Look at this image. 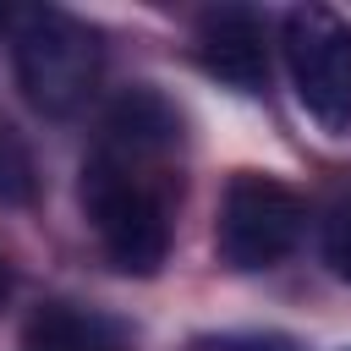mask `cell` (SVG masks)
Segmentation results:
<instances>
[{
  "label": "cell",
  "mask_w": 351,
  "mask_h": 351,
  "mask_svg": "<svg viewBox=\"0 0 351 351\" xmlns=\"http://www.w3.org/2000/svg\"><path fill=\"white\" fill-rule=\"evenodd\" d=\"M11 60H16L22 99L38 115H55V121L77 115L93 99L99 71H104V49H99L93 27L77 22L71 11H55V5H38V11L16 16Z\"/></svg>",
  "instance_id": "7a4b0ae2"
},
{
  "label": "cell",
  "mask_w": 351,
  "mask_h": 351,
  "mask_svg": "<svg viewBox=\"0 0 351 351\" xmlns=\"http://www.w3.org/2000/svg\"><path fill=\"white\" fill-rule=\"evenodd\" d=\"M324 263L351 280V197H340L329 214H324Z\"/></svg>",
  "instance_id": "ba28073f"
},
{
  "label": "cell",
  "mask_w": 351,
  "mask_h": 351,
  "mask_svg": "<svg viewBox=\"0 0 351 351\" xmlns=\"http://www.w3.org/2000/svg\"><path fill=\"white\" fill-rule=\"evenodd\" d=\"M285 71L302 110L329 132H351V22L329 5H291L280 22Z\"/></svg>",
  "instance_id": "3957f363"
},
{
  "label": "cell",
  "mask_w": 351,
  "mask_h": 351,
  "mask_svg": "<svg viewBox=\"0 0 351 351\" xmlns=\"http://www.w3.org/2000/svg\"><path fill=\"white\" fill-rule=\"evenodd\" d=\"M181 115L165 93L132 88L110 104L93 154L82 159V214L121 274H159L170 252V154Z\"/></svg>",
  "instance_id": "6da1fadb"
},
{
  "label": "cell",
  "mask_w": 351,
  "mask_h": 351,
  "mask_svg": "<svg viewBox=\"0 0 351 351\" xmlns=\"http://www.w3.org/2000/svg\"><path fill=\"white\" fill-rule=\"evenodd\" d=\"M0 302H5V269H0Z\"/></svg>",
  "instance_id": "30bf717a"
},
{
  "label": "cell",
  "mask_w": 351,
  "mask_h": 351,
  "mask_svg": "<svg viewBox=\"0 0 351 351\" xmlns=\"http://www.w3.org/2000/svg\"><path fill=\"white\" fill-rule=\"evenodd\" d=\"M302 230H307V203L285 181L258 176V170L230 176V186L219 197V225H214L219 263H230L241 274L274 269L280 258L296 252Z\"/></svg>",
  "instance_id": "277c9868"
},
{
  "label": "cell",
  "mask_w": 351,
  "mask_h": 351,
  "mask_svg": "<svg viewBox=\"0 0 351 351\" xmlns=\"http://www.w3.org/2000/svg\"><path fill=\"white\" fill-rule=\"evenodd\" d=\"M197 66L236 88V93H263L269 88V38H263V22L247 11V5H214L197 16Z\"/></svg>",
  "instance_id": "5b68a950"
},
{
  "label": "cell",
  "mask_w": 351,
  "mask_h": 351,
  "mask_svg": "<svg viewBox=\"0 0 351 351\" xmlns=\"http://www.w3.org/2000/svg\"><path fill=\"white\" fill-rule=\"evenodd\" d=\"M214 351H296L285 335H230V340H219Z\"/></svg>",
  "instance_id": "9c48e42d"
},
{
  "label": "cell",
  "mask_w": 351,
  "mask_h": 351,
  "mask_svg": "<svg viewBox=\"0 0 351 351\" xmlns=\"http://www.w3.org/2000/svg\"><path fill=\"white\" fill-rule=\"evenodd\" d=\"M38 192V165H33V148L16 126L0 121V203H27Z\"/></svg>",
  "instance_id": "52a82bcc"
},
{
  "label": "cell",
  "mask_w": 351,
  "mask_h": 351,
  "mask_svg": "<svg viewBox=\"0 0 351 351\" xmlns=\"http://www.w3.org/2000/svg\"><path fill=\"white\" fill-rule=\"evenodd\" d=\"M22 351H132V324L104 307L44 302L22 324Z\"/></svg>",
  "instance_id": "8992f818"
}]
</instances>
